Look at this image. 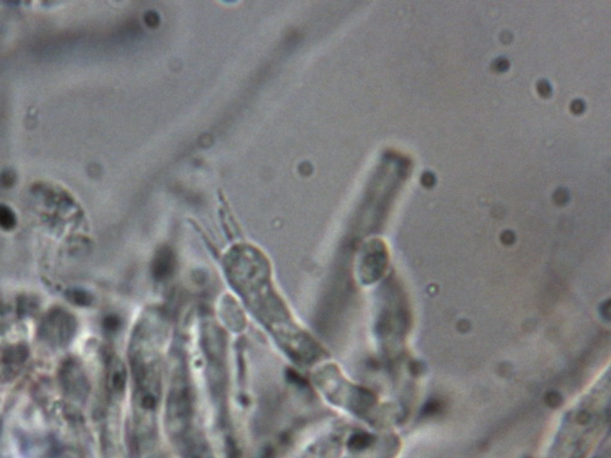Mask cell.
Returning a JSON list of instances; mask_svg holds the SVG:
<instances>
[{
  "label": "cell",
  "instance_id": "obj_1",
  "mask_svg": "<svg viewBox=\"0 0 611 458\" xmlns=\"http://www.w3.org/2000/svg\"><path fill=\"white\" fill-rule=\"evenodd\" d=\"M74 332L75 320L61 309H56V312L48 314L46 322L43 323V335L56 344L70 341Z\"/></svg>",
  "mask_w": 611,
  "mask_h": 458
},
{
  "label": "cell",
  "instance_id": "obj_2",
  "mask_svg": "<svg viewBox=\"0 0 611 458\" xmlns=\"http://www.w3.org/2000/svg\"><path fill=\"white\" fill-rule=\"evenodd\" d=\"M173 267V254L165 249L163 252H160L158 258H157V262H155V266H154V274H155V276L158 279H164V277H167L172 273Z\"/></svg>",
  "mask_w": 611,
  "mask_h": 458
},
{
  "label": "cell",
  "instance_id": "obj_3",
  "mask_svg": "<svg viewBox=\"0 0 611 458\" xmlns=\"http://www.w3.org/2000/svg\"><path fill=\"white\" fill-rule=\"evenodd\" d=\"M110 385L115 391H120L125 388V372L120 365L112 367V375H110Z\"/></svg>",
  "mask_w": 611,
  "mask_h": 458
},
{
  "label": "cell",
  "instance_id": "obj_4",
  "mask_svg": "<svg viewBox=\"0 0 611 458\" xmlns=\"http://www.w3.org/2000/svg\"><path fill=\"white\" fill-rule=\"evenodd\" d=\"M15 224H16V219L11 209L8 207L0 206V228L10 230L14 228Z\"/></svg>",
  "mask_w": 611,
  "mask_h": 458
},
{
  "label": "cell",
  "instance_id": "obj_5",
  "mask_svg": "<svg viewBox=\"0 0 611 458\" xmlns=\"http://www.w3.org/2000/svg\"><path fill=\"white\" fill-rule=\"evenodd\" d=\"M72 301L75 302V303L79 304H89V297L87 294H84L82 291H75V292H72Z\"/></svg>",
  "mask_w": 611,
  "mask_h": 458
},
{
  "label": "cell",
  "instance_id": "obj_6",
  "mask_svg": "<svg viewBox=\"0 0 611 458\" xmlns=\"http://www.w3.org/2000/svg\"><path fill=\"white\" fill-rule=\"evenodd\" d=\"M105 327L108 330H115L119 327V319L117 317H108L105 320Z\"/></svg>",
  "mask_w": 611,
  "mask_h": 458
}]
</instances>
